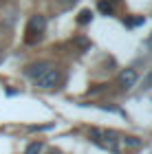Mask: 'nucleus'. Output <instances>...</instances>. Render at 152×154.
<instances>
[{"label":"nucleus","mask_w":152,"mask_h":154,"mask_svg":"<svg viewBox=\"0 0 152 154\" xmlns=\"http://www.w3.org/2000/svg\"><path fill=\"white\" fill-rule=\"evenodd\" d=\"M91 18H93V13H91V11H88V9H84V11H82V13H79V18H77V22H79V24H86V22H91Z\"/></svg>","instance_id":"423d86ee"},{"label":"nucleus","mask_w":152,"mask_h":154,"mask_svg":"<svg viewBox=\"0 0 152 154\" xmlns=\"http://www.w3.org/2000/svg\"><path fill=\"white\" fill-rule=\"evenodd\" d=\"M44 29H46L44 16H31L29 22H26V42H29V44H36V42L42 38Z\"/></svg>","instance_id":"7ed1b4c3"},{"label":"nucleus","mask_w":152,"mask_h":154,"mask_svg":"<svg viewBox=\"0 0 152 154\" xmlns=\"http://www.w3.org/2000/svg\"><path fill=\"white\" fill-rule=\"evenodd\" d=\"M146 46H148V48H150V51H152V33H150V38L146 40Z\"/></svg>","instance_id":"9b49d317"},{"label":"nucleus","mask_w":152,"mask_h":154,"mask_svg":"<svg viewBox=\"0 0 152 154\" xmlns=\"http://www.w3.org/2000/svg\"><path fill=\"white\" fill-rule=\"evenodd\" d=\"M0 62H2V51H0Z\"/></svg>","instance_id":"f8f14e48"},{"label":"nucleus","mask_w":152,"mask_h":154,"mask_svg":"<svg viewBox=\"0 0 152 154\" xmlns=\"http://www.w3.org/2000/svg\"><path fill=\"white\" fill-rule=\"evenodd\" d=\"M36 86L38 88H42V90H51V88H55L60 84V73H57V68H53V66H49V64H44L42 66V71H40L36 77Z\"/></svg>","instance_id":"f03ea898"},{"label":"nucleus","mask_w":152,"mask_h":154,"mask_svg":"<svg viewBox=\"0 0 152 154\" xmlns=\"http://www.w3.org/2000/svg\"><path fill=\"white\" fill-rule=\"evenodd\" d=\"M51 154H60V152H51Z\"/></svg>","instance_id":"ddd939ff"},{"label":"nucleus","mask_w":152,"mask_h":154,"mask_svg":"<svg viewBox=\"0 0 152 154\" xmlns=\"http://www.w3.org/2000/svg\"><path fill=\"white\" fill-rule=\"evenodd\" d=\"M123 141H126L130 148H139V145H141V141H137L135 137H128V139H123Z\"/></svg>","instance_id":"6e6552de"},{"label":"nucleus","mask_w":152,"mask_h":154,"mask_svg":"<svg viewBox=\"0 0 152 154\" xmlns=\"http://www.w3.org/2000/svg\"><path fill=\"white\" fill-rule=\"evenodd\" d=\"M60 5H64V7H71V5H75V0H57Z\"/></svg>","instance_id":"9d476101"},{"label":"nucleus","mask_w":152,"mask_h":154,"mask_svg":"<svg viewBox=\"0 0 152 154\" xmlns=\"http://www.w3.org/2000/svg\"><path fill=\"white\" fill-rule=\"evenodd\" d=\"M91 141L97 143L99 148L113 152V154H119V134L115 130H104V128H91Z\"/></svg>","instance_id":"f257e3e1"},{"label":"nucleus","mask_w":152,"mask_h":154,"mask_svg":"<svg viewBox=\"0 0 152 154\" xmlns=\"http://www.w3.org/2000/svg\"><path fill=\"white\" fill-rule=\"evenodd\" d=\"M24 154H42V143H40V141L31 143L29 148H26V152H24Z\"/></svg>","instance_id":"39448f33"},{"label":"nucleus","mask_w":152,"mask_h":154,"mask_svg":"<svg viewBox=\"0 0 152 154\" xmlns=\"http://www.w3.org/2000/svg\"><path fill=\"white\" fill-rule=\"evenodd\" d=\"M99 11L106 13V16H110V13H113V5L106 2V0H101V2H99Z\"/></svg>","instance_id":"0eeeda50"},{"label":"nucleus","mask_w":152,"mask_h":154,"mask_svg":"<svg viewBox=\"0 0 152 154\" xmlns=\"http://www.w3.org/2000/svg\"><path fill=\"white\" fill-rule=\"evenodd\" d=\"M137 79H139V75H137L135 68H123V71L119 73V86H121L123 90L132 88L135 84H137Z\"/></svg>","instance_id":"20e7f679"},{"label":"nucleus","mask_w":152,"mask_h":154,"mask_svg":"<svg viewBox=\"0 0 152 154\" xmlns=\"http://www.w3.org/2000/svg\"><path fill=\"white\" fill-rule=\"evenodd\" d=\"M75 44H77V46H82V48H88V46H91V44H88V42H86L84 38H77V40H75Z\"/></svg>","instance_id":"1a4fd4ad"}]
</instances>
